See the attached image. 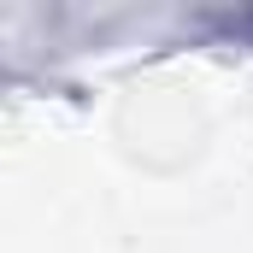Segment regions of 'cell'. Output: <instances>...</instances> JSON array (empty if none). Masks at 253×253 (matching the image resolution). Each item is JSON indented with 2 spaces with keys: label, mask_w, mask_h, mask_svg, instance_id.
I'll return each mask as SVG.
<instances>
[{
  "label": "cell",
  "mask_w": 253,
  "mask_h": 253,
  "mask_svg": "<svg viewBox=\"0 0 253 253\" xmlns=\"http://www.w3.org/2000/svg\"><path fill=\"white\" fill-rule=\"evenodd\" d=\"M206 112L200 100H189L183 88H135L124 106L112 112V141L135 171H153V177H177L200 165L206 153Z\"/></svg>",
  "instance_id": "obj_1"
}]
</instances>
